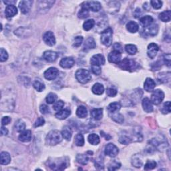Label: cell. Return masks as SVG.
Wrapping results in <instances>:
<instances>
[{
	"instance_id": "ab89813d",
	"label": "cell",
	"mask_w": 171,
	"mask_h": 171,
	"mask_svg": "<svg viewBox=\"0 0 171 171\" xmlns=\"http://www.w3.org/2000/svg\"><path fill=\"white\" fill-rule=\"evenodd\" d=\"M75 145L78 146H83L84 145V138L82 134H78L75 136Z\"/></svg>"
},
{
	"instance_id": "74e56055",
	"label": "cell",
	"mask_w": 171,
	"mask_h": 171,
	"mask_svg": "<svg viewBox=\"0 0 171 171\" xmlns=\"http://www.w3.org/2000/svg\"><path fill=\"white\" fill-rule=\"evenodd\" d=\"M95 25V22L94 19H88L83 24V28L86 31H89L91 29H92Z\"/></svg>"
},
{
	"instance_id": "836d02e7",
	"label": "cell",
	"mask_w": 171,
	"mask_h": 171,
	"mask_svg": "<svg viewBox=\"0 0 171 171\" xmlns=\"http://www.w3.org/2000/svg\"><path fill=\"white\" fill-rule=\"evenodd\" d=\"M88 140L90 144L92 145H98L100 143V138L96 134H90L88 137Z\"/></svg>"
},
{
	"instance_id": "ee69618b",
	"label": "cell",
	"mask_w": 171,
	"mask_h": 171,
	"mask_svg": "<svg viewBox=\"0 0 171 171\" xmlns=\"http://www.w3.org/2000/svg\"><path fill=\"white\" fill-rule=\"evenodd\" d=\"M157 166V162L154 161H148L145 165L144 169L145 170H153L156 168Z\"/></svg>"
},
{
	"instance_id": "7c38bea8",
	"label": "cell",
	"mask_w": 171,
	"mask_h": 171,
	"mask_svg": "<svg viewBox=\"0 0 171 171\" xmlns=\"http://www.w3.org/2000/svg\"><path fill=\"white\" fill-rule=\"evenodd\" d=\"M105 62H106V60H105V58L104 57V55L100 54L94 55L90 59L91 65L100 66L101 65L105 64Z\"/></svg>"
},
{
	"instance_id": "db71d44e",
	"label": "cell",
	"mask_w": 171,
	"mask_h": 171,
	"mask_svg": "<svg viewBox=\"0 0 171 171\" xmlns=\"http://www.w3.org/2000/svg\"><path fill=\"white\" fill-rule=\"evenodd\" d=\"M92 67V71L95 75H100V74L102 72L100 66L92 65V67Z\"/></svg>"
},
{
	"instance_id": "c3c4849f",
	"label": "cell",
	"mask_w": 171,
	"mask_h": 171,
	"mask_svg": "<svg viewBox=\"0 0 171 171\" xmlns=\"http://www.w3.org/2000/svg\"><path fill=\"white\" fill-rule=\"evenodd\" d=\"M7 59H8V54H7V51L3 48H1V50H0V61L2 62H6Z\"/></svg>"
},
{
	"instance_id": "7a4b0ae2",
	"label": "cell",
	"mask_w": 171,
	"mask_h": 171,
	"mask_svg": "<svg viewBox=\"0 0 171 171\" xmlns=\"http://www.w3.org/2000/svg\"><path fill=\"white\" fill-rule=\"evenodd\" d=\"M118 64L121 69L130 71H134L140 67L139 63H138L136 61L128 58H124L123 60L119 62Z\"/></svg>"
},
{
	"instance_id": "3957f363",
	"label": "cell",
	"mask_w": 171,
	"mask_h": 171,
	"mask_svg": "<svg viewBox=\"0 0 171 171\" xmlns=\"http://www.w3.org/2000/svg\"><path fill=\"white\" fill-rule=\"evenodd\" d=\"M68 165V159H66V158H57L55 161H51L49 164L50 168L54 170H63Z\"/></svg>"
},
{
	"instance_id": "94428289",
	"label": "cell",
	"mask_w": 171,
	"mask_h": 171,
	"mask_svg": "<svg viewBox=\"0 0 171 171\" xmlns=\"http://www.w3.org/2000/svg\"><path fill=\"white\" fill-rule=\"evenodd\" d=\"M114 50L118 51H119V52H120V53H122V46H121V45L119 43H114Z\"/></svg>"
},
{
	"instance_id": "8fae6325",
	"label": "cell",
	"mask_w": 171,
	"mask_h": 171,
	"mask_svg": "<svg viewBox=\"0 0 171 171\" xmlns=\"http://www.w3.org/2000/svg\"><path fill=\"white\" fill-rule=\"evenodd\" d=\"M59 74V71L57 68L54 67H51L46 70L44 72V77L47 80H54Z\"/></svg>"
},
{
	"instance_id": "d4e9b609",
	"label": "cell",
	"mask_w": 171,
	"mask_h": 171,
	"mask_svg": "<svg viewBox=\"0 0 171 171\" xmlns=\"http://www.w3.org/2000/svg\"><path fill=\"white\" fill-rule=\"evenodd\" d=\"M61 133L63 138L66 139V140L70 141L71 140V138L72 136V130L70 126H66L63 127Z\"/></svg>"
},
{
	"instance_id": "2e32d148",
	"label": "cell",
	"mask_w": 171,
	"mask_h": 171,
	"mask_svg": "<svg viewBox=\"0 0 171 171\" xmlns=\"http://www.w3.org/2000/svg\"><path fill=\"white\" fill-rule=\"evenodd\" d=\"M75 63V61L73 58L66 57L62 58L59 62V66L63 68H71L73 67Z\"/></svg>"
},
{
	"instance_id": "7402d4cb",
	"label": "cell",
	"mask_w": 171,
	"mask_h": 171,
	"mask_svg": "<svg viewBox=\"0 0 171 171\" xmlns=\"http://www.w3.org/2000/svg\"><path fill=\"white\" fill-rule=\"evenodd\" d=\"M54 1H40L38 2V7L39 11L48 10L54 5Z\"/></svg>"
},
{
	"instance_id": "4316f807",
	"label": "cell",
	"mask_w": 171,
	"mask_h": 171,
	"mask_svg": "<svg viewBox=\"0 0 171 171\" xmlns=\"http://www.w3.org/2000/svg\"><path fill=\"white\" fill-rule=\"evenodd\" d=\"M11 162V157L8 153L2 152L0 154V163L2 165H7Z\"/></svg>"
},
{
	"instance_id": "be15d7a7",
	"label": "cell",
	"mask_w": 171,
	"mask_h": 171,
	"mask_svg": "<svg viewBox=\"0 0 171 171\" xmlns=\"http://www.w3.org/2000/svg\"><path fill=\"white\" fill-rule=\"evenodd\" d=\"M3 3L7 6H14L16 2L15 1H3Z\"/></svg>"
},
{
	"instance_id": "681fc988",
	"label": "cell",
	"mask_w": 171,
	"mask_h": 171,
	"mask_svg": "<svg viewBox=\"0 0 171 171\" xmlns=\"http://www.w3.org/2000/svg\"><path fill=\"white\" fill-rule=\"evenodd\" d=\"M150 4L153 6V8L158 10L162 7V2L161 1H159V0H152V1H150Z\"/></svg>"
},
{
	"instance_id": "816d5d0a",
	"label": "cell",
	"mask_w": 171,
	"mask_h": 171,
	"mask_svg": "<svg viewBox=\"0 0 171 171\" xmlns=\"http://www.w3.org/2000/svg\"><path fill=\"white\" fill-rule=\"evenodd\" d=\"M132 164L134 166L136 167V168H140L141 166L142 165V162L138 157H135L133 158L132 161Z\"/></svg>"
},
{
	"instance_id": "6f0895ef",
	"label": "cell",
	"mask_w": 171,
	"mask_h": 171,
	"mask_svg": "<svg viewBox=\"0 0 171 171\" xmlns=\"http://www.w3.org/2000/svg\"><path fill=\"white\" fill-rule=\"evenodd\" d=\"M39 110H40L41 113L43 114H46L50 112V109L48 106L45 104H42L40 106V107H39Z\"/></svg>"
},
{
	"instance_id": "7bdbcfd3",
	"label": "cell",
	"mask_w": 171,
	"mask_h": 171,
	"mask_svg": "<svg viewBox=\"0 0 171 171\" xmlns=\"http://www.w3.org/2000/svg\"><path fill=\"white\" fill-rule=\"evenodd\" d=\"M89 11L88 10H86L85 8H83L82 7V9L79 10V11L78 14V16L79 19H86L89 16Z\"/></svg>"
},
{
	"instance_id": "e575fe53",
	"label": "cell",
	"mask_w": 171,
	"mask_h": 171,
	"mask_svg": "<svg viewBox=\"0 0 171 171\" xmlns=\"http://www.w3.org/2000/svg\"><path fill=\"white\" fill-rule=\"evenodd\" d=\"M76 161L79 164L82 165H86L88 164L89 161V158L86 154H78L76 157Z\"/></svg>"
},
{
	"instance_id": "d6986e66",
	"label": "cell",
	"mask_w": 171,
	"mask_h": 171,
	"mask_svg": "<svg viewBox=\"0 0 171 171\" xmlns=\"http://www.w3.org/2000/svg\"><path fill=\"white\" fill-rule=\"evenodd\" d=\"M19 140L22 142H28L31 140V132L29 130L23 131L19 136Z\"/></svg>"
},
{
	"instance_id": "91938a15",
	"label": "cell",
	"mask_w": 171,
	"mask_h": 171,
	"mask_svg": "<svg viewBox=\"0 0 171 171\" xmlns=\"http://www.w3.org/2000/svg\"><path fill=\"white\" fill-rule=\"evenodd\" d=\"M11 121V118L9 116H4L2 119V126H6L9 124Z\"/></svg>"
},
{
	"instance_id": "7dc6e473",
	"label": "cell",
	"mask_w": 171,
	"mask_h": 171,
	"mask_svg": "<svg viewBox=\"0 0 171 171\" xmlns=\"http://www.w3.org/2000/svg\"><path fill=\"white\" fill-rule=\"evenodd\" d=\"M64 106V102L62 100H58L57 102H55L53 105V109L55 111H59L62 109V108Z\"/></svg>"
},
{
	"instance_id": "d590c367",
	"label": "cell",
	"mask_w": 171,
	"mask_h": 171,
	"mask_svg": "<svg viewBox=\"0 0 171 171\" xmlns=\"http://www.w3.org/2000/svg\"><path fill=\"white\" fill-rule=\"evenodd\" d=\"M33 86L34 88L38 92H42V91L45 89V85L44 83L42 82L40 80L38 79H35L33 82Z\"/></svg>"
},
{
	"instance_id": "d6a6232c",
	"label": "cell",
	"mask_w": 171,
	"mask_h": 171,
	"mask_svg": "<svg viewBox=\"0 0 171 171\" xmlns=\"http://www.w3.org/2000/svg\"><path fill=\"white\" fill-rule=\"evenodd\" d=\"M76 115L80 118H84L88 115V110L83 106H79L76 110Z\"/></svg>"
},
{
	"instance_id": "5bb4252c",
	"label": "cell",
	"mask_w": 171,
	"mask_h": 171,
	"mask_svg": "<svg viewBox=\"0 0 171 171\" xmlns=\"http://www.w3.org/2000/svg\"><path fill=\"white\" fill-rule=\"evenodd\" d=\"M121 58H122L121 53L116 50H113L112 51H111V52L108 54V61L110 63H118L121 61Z\"/></svg>"
},
{
	"instance_id": "44dd1931",
	"label": "cell",
	"mask_w": 171,
	"mask_h": 171,
	"mask_svg": "<svg viewBox=\"0 0 171 171\" xmlns=\"http://www.w3.org/2000/svg\"><path fill=\"white\" fill-rule=\"evenodd\" d=\"M96 47V42L94 41V39L92 37L88 38L86 39L84 45H83V51H88L90 50L94 49Z\"/></svg>"
},
{
	"instance_id": "f546056e",
	"label": "cell",
	"mask_w": 171,
	"mask_h": 171,
	"mask_svg": "<svg viewBox=\"0 0 171 171\" xmlns=\"http://www.w3.org/2000/svg\"><path fill=\"white\" fill-rule=\"evenodd\" d=\"M126 29L130 33H136L139 29V26L136 22L130 21L126 24Z\"/></svg>"
},
{
	"instance_id": "60d3db41",
	"label": "cell",
	"mask_w": 171,
	"mask_h": 171,
	"mask_svg": "<svg viewBox=\"0 0 171 171\" xmlns=\"http://www.w3.org/2000/svg\"><path fill=\"white\" fill-rule=\"evenodd\" d=\"M57 98H58V96L56 94L51 92L47 94L46 100V102L47 103V104H54V103L55 102V100H57Z\"/></svg>"
},
{
	"instance_id": "f6af8a7d",
	"label": "cell",
	"mask_w": 171,
	"mask_h": 171,
	"mask_svg": "<svg viewBox=\"0 0 171 171\" xmlns=\"http://www.w3.org/2000/svg\"><path fill=\"white\" fill-rule=\"evenodd\" d=\"M161 112L164 114H166L170 112V102L167 101L163 104Z\"/></svg>"
},
{
	"instance_id": "8d00e7d4",
	"label": "cell",
	"mask_w": 171,
	"mask_h": 171,
	"mask_svg": "<svg viewBox=\"0 0 171 171\" xmlns=\"http://www.w3.org/2000/svg\"><path fill=\"white\" fill-rule=\"evenodd\" d=\"M15 130H17L18 132H22L23 131L25 130L26 128V124L22 120H18L15 124Z\"/></svg>"
},
{
	"instance_id": "484cf974",
	"label": "cell",
	"mask_w": 171,
	"mask_h": 171,
	"mask_svg": "<svg viewBox=\"0 0 171 171\" xmlns=\"http://www.w3.org/2000/svg\"><path fill=\"white\" fill-rule=\"evenodd\" d=\"M90 114L95 120H100L103 116V110L102 108H94L91 111Z\"/></svg>"
},
{
	"instance_id": "bcb514c9",
	"label": "cell",
	"mask_w": 171,
	"mask_h": 171,
	"mask_svg": "<svg viewBox=\"0 0 171 171\" xmlns=\"http://www.w3.org/2000/svg\"><path fill=\"white\" fill-rule=\"evenodd\" d=\"M131 141H132V139L128 136H126V135H122V136L119 138V142H120L121 144L125 145H128L129 143L131 142Z\"/></svg>"
},
{
	"instance_id": "52a82bcc",
	"label": "cell",
	"mask_w": 171,
	"mask_h": 171,
	"mask_svg": "<svg viewBox=\"0 0 171 171\" xmlns=\"http://www.w3.org/2000/svg\"><path fill=\"white\" fill-rule=\"evenodd\" d=\"M165 98V93L162 92L161 90H154L152 95H151V100L153 104L155 105H158L164 100Z\"/></svg>"
},
{
	"instance_id": "ac0fdd59",
	"label": "cell",
	"mask_w": 171,
	"mask_h": 171,
	"mask_svg": "<svg viewBox=\"0 0 171 171\" xmlns=\"http://www.w3.org/2000/svg\"><path fill=\"white\" fill-rule=\"evenodd\" d=\"M156 86V83L152 78H147L144 83V88L146 92H152Z\"/></svg>"
},
{
	"instance_id": "6125c7cd",
	"label": "cell",
	"mask_w": 171,
	"mask_h": 171,
	"mask_svg": "<svg viewBox=\"0 0 171 171\" xmlns=\"http://www.w3.org/2000/svg\"><path fill=\"white\" fill-rule=\"evenodd\" d=\"M7 134H8V130L2 126L1 128V136H6Z\"/></svg>"
},
{
	"instance_id": "f5cc1de1",
	"label": "cell",
	"mask_w": 171,
	"mask_h": 171,
	"mask_svg": "<svg viewBox=\"0 0 171 171\" xmlns=\"http://www.w3.org/2000/svg\"><path fill=\"white\" fill-rule=\"evenodd\" d=\"M83 37L82 36H77L75 37L74 39L73 42V46L78 47L79 46H80V45L82 44V43L83 42Z\"/></svg>"
},
{
	"instance_id": "b9f144b4",
	"label": "cell",
	"mask_w": 171,
	"mask_h": 171,
	"mask_svg": "<svg viewBox=\"0 0 171 171\" xmlns=\"http://www.w3.org/2000/svg\"><path fill=\"white\" fill-rule=\"evenodd\" d=\"M111 114H112L111 118H112V119H113L115 122L120 123V124H121V123L124 122V117H123L122 115L120 114V113L115 112V113H112Z\"/></svg>"
},
{
	"instance_id": "ba28073f",
	"label": "cell",
	"mask_w": 171,
	"mask_h": 171,
	"mask_svg": "<svg viewBox=\"0 0 171 171\" xmlns=\"http://www.w3.org/2000/svg\"><path fill=\"white\" fill-rule=\"evenodd\" d=\"M104 153L107 156H108L111 158H114L118 155L119 153V150L116 145L112 144V143H109V144L107 145L105 147Z\"/></svg>"
},
{
	"instance_id": "f35d334b",
	"label": "cell",
	"mask_w": 171,
	"mask_h": 171,
	"mask_svg": "<svg viewBox=\"0 0 171 171\" xmlns=\"http://www.w3.org/2000/svg\"><path fill=\"white\" fill-rule=\"evenodd\" d=\"M126 51L130 55H134L137 52V47L133 44H127L125 47Z\"/></svg>"
},
{
	"instance_id": "cb8c5ba5",
	"label": "cell",
	"mask_w": 171,
	"mask_h": 171,
	"mask_svg": "<svg viewBox=\"0 0 171 171\" xmlns=\"http://www.w3.org/2000/svg\"><path fill=\"white\" fill-rule=\"evenodd\" d=\"M121 108V104L120 102H115L110 103V104L107 107V110L110 114H112L115 112H118V111Z\"/></svg>"
},
{
	"instance_id": "9a60e30c",
	"label": "cell",
	"mask_w": 171,
	"mask_h": 171,
	"mask_svg": "<svg viewBox=\"0 0 171 171\" xmlns=\"http://www.w3.org/2000/svg\"><path fill=\"white\" fill-rule=\"evenodd\" d=\"M58 57V54L55 51L48 50L46 51L43 54V58L48 62H54L56 60Z\"/></svg>"
},
{
	"instance_id": "5b68a950",
	"label": "cell",
	"mask_w": 171,
	"mask_h": 171,
	"mask_svg": "<svg viewBox=\"0 0 171 171\" xmlns=\"http://www.w3.org/2000/svg\"><path fill=\"white\" fill-rule=\"evenodd\" d=\"M112 35L113 31L110 27H108V28L103 31L101 34V42L102 44L106 46H110L112 45Z\"/></svg>"
},
{
	"instance_id": "1f68e13d",
	"label": "cell",
	"mask_w": 171,
	"mask_h": 171,
	"mask_svg": "<svg viewBox=\"0 0 171 171\" xmlns=\"http://www.w3.org/2000/svg\"><path fill=\"white\" fill-rule=\"evenodd\" d=\"M159 18L163 22H169L170 21L171 18V12L170 10H166L162 11L159 15Z\"/></svg>"
},
{
	"instance_id": "6da1fadb",
	"label": "cell",
	"mask_w": 171,
	"mask_h": 171,
	"mask_svg": "<svg viewBox=\"0 0 171 171\" xmlns=\"http://www.w3.org/2000/svg\"><path fill=\"white\" fill-rule=\"evenodd\" d=\"M63 136L62 133L59 132L57 130H51L50 132L47 134L46 138V142L47 145L50 146H55L62 140Z\"/></svg>"
},
{
	"instance_id": "11a10c76",
	"label": "cell",
	"mask_w": 171,
	"mask_h": 171,
	"mask_svg": "<svg viewBox=\"0 0 171 171\" xmlns=\"http://www.w3.org/2000/svg\"><path fill=\"white\" fill-rule=\"evenodd\" d=\"M107 92V95H108V96H110V97H114V96H116L117 93H118L117 90L115 89V88H108V90H107V92Z\"/></svg>"
},
{
	"instance_id": "680465c9",
	"label": "cell",
	"mask_w": 171,
	"mask_h": 171,
	"mask_svg": "<svg viewBox=\"0 0 171 171\" xmlns=\"http://www.w3.org/2000/svg\"><path fill=\"white\" fill-rule=\"evenodd\" d=\"M163 61H164V63L167 66L170 67V54H168L165 55L164 58H163Z\"/></svg>"
},
{
	"instance_id": "ffe728a7",
	"label": "cell",
	"mask_w": 171,
	"mask_h": 171,
	"mask_svg": "<svg viewBox=\"0 0 171 171\" xmlns=\"http://www.w3.org/2000/svg\"><path fill=\"white\" fill-rule=\"evenodd\" d=\"M158 26L157 23H152L150 26L145 28V33L151 36H154L158 34Z\"/></svg>"
},
{
	"instance_id": "f1b7e54d",
	"label": "cell",
	"mask_w": 171,
	"mask_h": 171,
	"mask_svg": "<svg viewBox=\"0 0 171 171\" xmlns=\"http://www.w3.org/2000/svg\"><path fill=\"white\" fill-rule=\"evenodd\" d=\"M92 91L94 94L102 95L104 92V88L100 83H96L92 86Z\"/></svg>"
},
{
	"instance_id": "4fadbf2b",
	"label": "cell",
	"mask_w": 171,
	"mask_h": 171,
	"mask_svg": "<svg viewBox=\"0 0 171 171\" xmlns=\"http://www.w3.org/2000/svg\"><path fill=\"white\" fill-rule=\"evenodd\" d=\"M158 50L159 47L157 43H151L148 46V48H147V55H148V56L150 58L153 59L157 55Z\"/></svg>"
},
{
	"instance_id": "277c9868",
	"label": "cell",
	"mask_w": 171,
	"mask_h": 171,
	"mask_svg": "<svg viewBox=\"0 0 171 171\" xmlns=\"http://www.w3.org/2000/svg\"><path fill=\"white\" fill-rule=\"evenodd\" d=\"M75 78L81 83H86L90 82L92 75L88 70L86 69H79L75 72Z\"/></svg>"
},
{
	"instance_id": "603a6c76",
	"label": "cell",
	"mask_w": 171,
	"mask_h": 171,
	"mask_svg": "<svg viewBox=\"0 0 171 171\" xmlns=\"http://www.w3.org/2000/svg\"><path fill=\"white\" fill-rule=\"evenodd\" d=\"M5 13L7 18H13L18 14V9L15 6H7L6 8Z\"/></svg>"
},
{
	"instance_id": "9c48e42d",
	"label": "cell",
	"mask_w": 171,
	"mask_h": 171,
	"mask_svg": "<svg viewBox=\"0 0 171 171\" xmlns=\"http://www.w3.org/2000/svg\"><path fill=\"white\" fill-rule=\"evenodd\" d=\"M33 4V1L31 0H23L19 2V7L21 10V12L23 14H27L30 12Z\"/></svg>"
},
{
	"instance_id": "4dcf8cb0",
	"label": "cell",
	"mask_w": 171,
	"mask_h": 171,
	"mask_svg": "<svg viewBox=\"0 0 171 171\" xmlns=\"http://www.w3.org/2000/svg\"><path fill=\"white\" fill-rule=\"evenodd\" d=\"M153 21H154L153 18L151 16H150V15H145V16L142 17L140 19V23L143 27H145L146 28V27H149V26L152 24L153 23Z\"/></svg>"
},
{
	"instance_id": "30bf717a",
	"label": "cell",
	"mask_w": 171,
	"mask_h": 171,
	"mask_svg": "<svg viewBox=\"0 0 171 171\" xmlns=\"http://www.w3.org/2000/svg\"><path fill=\"white\" fill-rule=\"evenodd\" d=\"M43 40L46 44L49 46H54L55 44V38L53 32L50 31H46L43 35Z\"/></svg>"
},
{
	"instance_id": "f907efd6",
	"label": "cell",
	"mask_w": 171,
	"mask_h": 171,
	"mask_svg": "<svg viewBox=\"0 0 171 171\" xmlns=\"http://www.w3.org/2000/svg\"><path fill=\"white\" fill-rule=\"evenodd\" d=\"M121 166V164L116 161H113L111 162L108 166V170H116L118 169Z\"/></svg>"
},
{
	"instance_id": "e0dca14e",
	"label": "cell",
	"mask_w": 171,
	"mask_h": 171,
	"mask_svg": "<svg viewBox=\"0 0 171 171\" xmlns=\"http://www.w3.org/2000/svg\"><path fill=\"white\" fill-rule=\"evenodd\" d=\"M142 105L143 107V110H144L146 112L150 113L152 112L153 111V103L150 100V99L148 98H145L142 100Z\"/></svg>"
},
{
	"instance_id": "8992f818",
	"label": "cell",
	"mask_w": 171,
	"mask_h": 171,
	"mask_svg": "<svg viewBox=\"0 0 171 171\" xmlns=\"http://www.w3.org/2000/svg\"><path fill=\"white\" fill-rule=\"evenodd\" d=\"M82 7L88 10V11H92L94 12H97L101 9V3L96 1L85 2L82 4Z\"/></svg>"
},
{
	"instance_id": "83f0119b",
	"label": "cell",
	"mask_w": 171,
	"mask_h": 171,
	"mask_svg": "<svg viewBox=\"0 0 171 171\" xmlns=\"http://www.w3.org/2000/svg\"><path fill=\"white\" fill-rule=\"evenodd\" d=\"M71 114L70 110L68 109H63L58 111V112L55 114V116L59 120H64V119L68 117Z\"/></svg>"
},
{
	"instance_id": "9f6ffc18",
	"label": "cell",
	"mask_w": 171,
	"mask_h": 171,
	"mask_svg": "<svg viewBox=\"0 0 171 171\" xmlns=\"http://www.w3.org/2000/svg\"><path fill=\"white\" fill-rule=\"evenodd\" d=\"M45 124V120L43 119L42 117H39L36 121L35 122L34 124V126L35 127H39V126H42L43 124Z\"/></svg>"
}]
</instances>
